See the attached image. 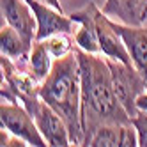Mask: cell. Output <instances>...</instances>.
Segmentation results:
<instances>
[{
    "label": "cell",
    "instance_id": "obj_14",
    "mask_svg": "<svg viewBox=\"0 0 147 147\" xmlns=\"http://www.w3.org/2000/svg\"><path fill=\"white\" fill-rule=\"evenodd\" d=\"M124 124H103L92 133L87 145L90 147H115L121 145Z\"/></svg>",
    "mask_w": 147,
    "mask_h": 147
},
{
    "label": "cell",
    "instance_id": "obj_3",
    "mask_svg": "<svg viewBox=\"0 0 147 147\" xmlns=\"http://www.w3.org/2000/svg\"><path fill=\"white\" fill-rule=\"evenodd\" d=\"M107 60L112 73V85L115 90V96L121 101L124 110L129 113V117H133V115L138 113L136 99H138L140 94L147 90V82L135 69V66L124 64V62L113 59H107Z\"/></svg>",
    "mask_w": 147,
    "mask_h": 147
},
{
    "label": "cell",
    "instance_id": "obj_10",
    "mask_svg": "<svg viewBox=\"0 0 147 147\" xmlns=\"http://www.w3.org/2000/svg\"><path fill=\"white\" fill-rule=\"evenodd\" d=\"M92 2L85 5L80 11L71 13V20L75 22L78 30L75 32V43L80 50L89 51V53H101V46H99V37L96 32V25H94V18H92Z\"/></svg>",
    "mask_w": 147,
    "mask_h": 147
},
{
    "label": "cell",
    "instance_id": "obj_6",
    "mask_svg": "<svg viewBox=\"0 0 147 147\" xmlns=\"http://www.w3.org/2000/svg\"><path fill=\"white\" fill-rule=\"evenodd\" d=\"M0 11L4 22L20 32L25 43L32 48L37 34V20L27 0H0Z\"/></svg>",
    "mask_w": 147,
    "mask_h": 147
},
{
    "label": "cell",
    "instance_id": "obj_18",
    "mask_svg": "<svg viewBox=\"0 0 147 147\" xmlns=\"http://www.w3.org/2000/svg\"><path fill=\"white\" fill-rule=\"evenodd\" d=\"M41 2H45V4H48V5H51V7H55L57 11H60V13H62V5H60L59 0H41Z\"/></svg>",
    "mask_w": 147,
    "mask_h": 147
},
{
    "label": "cell",
    "instance_id": "obj_11",
    "mask_svg": "<svg viewBox=\"0 0 147 147\" xmlns=\"http://www.w3.org/2000/svg\"><path fill=\"white\" fill-rule=\"evenodd\" d=\"M101 11L124 25H144L142 0H105Z\"/></svg>",
    "mask_w": 147,
    "mask_h": 147
},
{
    "label": "cell",
    "instance_id": "obj_15",
    "mask_svg": "<svg viewBox=\"0 0 147 147\" xmlns=\"http://www.w3.org/2000/svg\"><path fill=\"white\" fill-rule=\"evenodd\" d=\"M71 34H53L46 39H43V43L46 45L48 51L51 53L53 59H59V57H64L67 53H71L73 50V41L69 37Z\"/></svg>",
    "mask_w": 147,
    "mask_h": 147
},
{
    "label": "cell",
    "instance_id": "obj_2",
    "mask_svg": "<svg viewBox=\"0 0 147 147\" xmlns=\"http://www.w3.org/2000/svg\"><path fill=\"white\" fill-rule=\"evenodd\" d=\"M39 96L64 119L71 144L83 145L82 128V76L75 50L53 60L50 75L41 82Z\"/></svg>",
    "mask_w": 147,
    "mask_h": 147
},
{
    "label": "cell",
    "instance_id": "obj_8",
    "mask_svg": "<svg viewBox=\"0 0 147 147\" xmlns=\"http://www.w3.org/2000/svg\"><path fill=\"white\" fill-rule=\"evenodd\" d=\"M32 117L36 119V124H37L41 135H43L46 145H51V147L73 145L71 136H69V129H67L64 119H62L46 101L41 99L36 112L32 113Z\"/></svg>",
    "mask_w": 147,
    "mask_h": 147
},
{
    "label": "cell",
    "instance_id": "obj_13",
    "mask_svg": "<svg viewBox=\"0 0 147 147\" xmlns=\"http://www.w3.org/2000/svg\"><path fill=\"white\" fill-rule=\"evenodd\" d=\"M53 57L48 51L46 45L43 41H34L32 45V50L28 53V60H27V67L30 71L37 82H43L51 71V66H53Z\"/></svg>",
    "mask_w": 147,
    "mask_h": 147
},
{
    "label": "cell",
    "instance_id": "obj_12",
    "mask_svg": "<svg viewBox=\"0 0 147 147\" xmlns=\"http://www.w3.org/2000/svg\"><path fill=\"white\" fill-rule=\"evenodd\" d=\"M30 48L25 39L20 36V32L11 27V25H4L0 28V53L13 59V60H28V53H30Z\"/></svg>",
    "mask_w": 147,
    "mask_h": 147
},
{
    "label": "cell",
    "instance_id": "obj_4",
    "mask_svg": "<svg viewBox=\"0 0 147 147\" xmlns=\"http://www.w3.org/2000/svg\"><path fill=\"white\" fill-rule=\"evenodd\" d=\"M0 124L11 135L25 140L27 145H34V147L46 145L43 135H41L37 124H36V119L20 103L2 101V105H0Z\"/></svg>",
    "mask_w": 147,
    "mask_h": 147
},
{
    "label": "cell",
    "instance_id": "obj_19",
    "mask_svg": "<svg viewBox=\"0 0 147 147\" xmlns=\"http://www.w3.org/2000/svg\"><path fill=\"white\" fill-rule=\"evenodd\" d=\"M142 13H144V20H147V0H142Z\"/></svg>",
    "mask_w": 147,
    "mask_h": 147
},
{
    "label": "cell",
    "instance_id": "obj_16",
    "mask_svg": "<svg viewBox=\"0 0 147 147\" xmlns=\"http://www.w3.org/2000/svg\"><path fill=\"white\" fill-rule=\"evenodd\" d=\"M131 124L138 133V145L147 147V112L138 110V113L131 117Z\"/></svg>",
    "mask_w": 147,
    "mask_h": 147
},
{
    "label": "cell",
    "instance_id": "obj_5",
    "mask_svg": "<svg viewBox=\"0 0 147 147\" xmlns=\"http://www.w3.org/2000/svg\"><path fill=\"white\" fill-rule=\"evenodd\" d=\"M92 18H94V25H96V32H98V37H99L101 55H105L107 59L121 60L124 64L133 66L124 41H122L121 34L115 30L113 20L105 14L96 4L92 5Z\"/></svg>",
    "mask_w": 147,
    "mask_h": 147
},
{
    "label": "cell",
    "instance_id": "obj_17",
    "mask_svg": "<svg viewBox=\"0 0 147 147\" xmlns=\"http://www.w3.org/2000/svg\"><path fill=\"white\" fill-rule=\"evenodd\" d=\"M136 108L142 110V112H147V90L138 96V99H136Z\"/></svg>",
    "mask_w": 147,
    "mask_h": 147
},
{
    "label": "cell",
    "instance_id": "obj_9",
    "mask_svg": "<svg viewBox=\"0 0 147 147\" xmlns=\"http://www.w3.org/2000/svg\"><path fill=\"white\" fill-rule=\"evenodd\" d=\"M115 30L121 34L131 64L147 82V27L145 25H124L113 20Z\"/></svg>",
    "mask_w": 147,
    "mask_h": 147
},
{
    "label": "cell",
    "instance_id": "obj_1",
    "mask_svg": "<svg viewBox=\"0 0 147 147\" xmlns=\"http://www.w3.org/2000/svg\"><path fill=\"white\" fill-rule=\"evenodd\" d=\"M82 76V128L83 145L103 124H128L129 113L115 96L108 60L101 53H89L75 48Z\"/></svg>",
    "mask_w": 147,
    "mask_h": 147
},
{
    "label": "cell",
    "instance_id": "obj_7",
    "mask_svg": "<svg viewBox=\"0 0 147 147\" xmlns=\"http://www.w3.org/2000/svg\"><path fill=\"white\" fill-rule=\"evenodd\" d=\"M27 2L37 20L36 41H43L53 34H75V22L71 20V16H66L64 13L41 0H27Z\"/></svg>",
    "mask_w": 147,
    "mask_h": 147
}]
</instances>
